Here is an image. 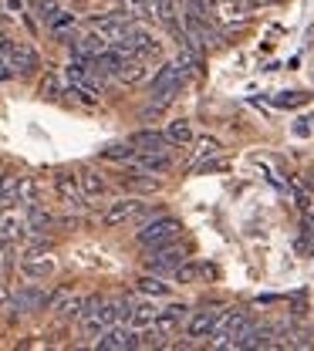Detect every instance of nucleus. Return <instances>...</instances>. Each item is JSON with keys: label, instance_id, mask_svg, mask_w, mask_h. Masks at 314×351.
I'll return each mask as SVG.
<instances>
[{"label": "nucleus", "instance_id": "obj_1", "mask_svg": "<svg viewBox=\"0 0 314 351\" xmlns=\"http://www.w3.org/2000/svg\"><path fill=\"white\" fill-rule=\"evenodd\" d=\"M182 85H186V71L180 64H162L152 78V108H166L180 95Z\"/></svg>", "mask_w": 314, "mask_h": 351}, {"label": "nucleus", "instance_id": "obj_2", "mask_svg": "<svg viewBox=\"0 0 314 351\" xmlns=\"http://www.w3.org/2000/svg\"><path fill=\"white\" fill-rule=\"evenodd\" d=\"M182 230L180 219L173 217H159V219H149V223H142V230L135 233V243L138 247H162V243H169V240H176Z\"/></svg>", "mask_w": 314, "mask_h": 351}, {"label": "nucleus", "instance_id": "obj_3", "mask_svg": "<svg viewBox=\"0 0 314 351\" xmlns=\"http://www.w3.org/2000/svg\"><path fill=\"white\" fill-rule=\"evenodd\" d=\"M182 261H186V250H182L176 240H169V243H162V247H149L145 267H149L152 274H166V270H176Z\"/></svg>", "mask_w": 314, "mask_h": 351}, {"label": "nucleus", "instance_id": "obj_4", "mask_svg": "<svg viewBox=\"0 0 314 351\" xmlns=\"http://www.w3.org/2000/svg\"><path fill=\"white\" fill-rule=\"evenodd\" d=\"M95 348L98 351H132V348H138V335H135V328H125L119 321V324H112V328H105L98 335Z\"/></svg>", "mask_w": 314, "mask_h": 351}, {"label": "nucleus", "instance_id": "obj_5", "mask_svg": "<svg viewBox=\"0 0 314 351\" xmlns=\"http://www.w3.org/2000/svg\"><path fill=\"white\" fill-rule=\"evenodd\" d=\"M54 189H58V196L68 210H85V196H82V186H78L75 173H68V169L54 173Z\"/></svg>", "mask_w": 314, "mask_h": 351}, {"label": "nucleus", "instance_id": "obj_6", "mask_svg": "<svg viewBox=\"0 0 314 351\" xmlns=\"http://www.w3.org/2000/svg\"><path fill=\"white\" fill-rule=\"evenodd\" d=\"M122 41L129 44V47H132V54L135 58H142V61H145V58H162V44L156 41L149 31L135 27V24H129V31H125V38H122Z\"/></svg>", "mask_w": 314, "mask_h": 351}, {"label": "nucleus", "instance_id": "obj_7", "mask_svg": "<svg viewBox=\"0 0 314 351\" xmlns=\"http://www.w3.org/2000/svg\"><path fill=\"white\" fill-rule=\"evenodd\" d=\"M91 31H95V34H101L108 44H115V41H122V38H125V31H129V17H122L119 10L101 14V17H95V21H91Z\"/></svg>", "mask_w": 314, "mask_h": 351}, {"label": "nucleus", "instance_id": "obj_8", "mask_svg": "<svg viewBox=\"0 0 314 351\" xmlns=\"http://www.w3.org/2000/svg\"><path fill=\"white\" fill-rule=\"evenodd\" d=\"M217 317H220V311H213V307L193 311V314L186 317V335H189V338H210L213 328H217Z\"/></svg>", "mask_w": 314, "mask_h": 351}, {"label": "nucleus", "instance_id": "obj_9", "mask_svg": "<svg viewBox=\"0 0 314 351\" xmlns=\"http://www.w3.org/2000/svg\"><path fill=\"white\" fill-rule=\"evenodd\" d=\"M145 203L142 199H119V203H112L105 213H101V226H122V223H129V219H135V213L142 210Z\"/></svg>", "mask_w": 314, "mask_h": 351}, {"label": "nucleus", "instance_id": "obj_10", "mask_svg": "<svg viewBox=\"0 0 314 351\" xmlns=\"http://www.w3.org/2000/svg\"><path fill=\"white\" fill-rule=\"evenodd\" d=\"M186 317H189V307L186 304H169V307H162V311H156L152 328H156L159 335H173L176 328L186 324Z\"/></svg>", "mask_w": 314, "mask_h": 351}, {"label": "nucleus", "instance_id": "obj_11", "mask_svg": "<svg viewBox=\"0 0 314 351\" xmlns=\"http://www.w3.org/2000/svg\"><path fill=\"white\" fill-rule=\"evenodd\" d=\"M10 301H14V307H17L21 314H31V311H45L47 294L38 284H27V287H21L17 294H10Z\"/></svg>", "mask_w": 314, "mask_h": 351}, {"label": "nucleus", "instance_id": "obj_12", "mask_svg": "<svg viewBox=\"0 0 314 351\" xmlns=\"http://www.w3.org/2000/svg\"><path fill=\"white\" fill-rule=\"evenodd\" d=\"M132 162L145 176H162V173H169V169H173V159H169L166 152H135Z\"/></svg>", "mask_w": 314, "mask_h": 351}, {"label": "nucleus", "instance_id": "obj_13", "mask_svg": "<svg viewBox=\"0 0 314 351\" xmlns=\"http://www.w3.org/2000/svg\"><path fill=\"white\" fill-rule=\"evenodd\" d=\"M108 47V41L101 38V34H95V31H88V34H82L78 41L71 44V58H78V61H91L95 54H101Z\"/></svg>", "mask_w": 314, "mask_h": 351}, {"label": "nucleus", "instance_id": "obj_14", "mask_svg": "<svg viewBox=\"0 0 314 351\" xmlns=\"http://www.w3.org/2000/svg\"><path fill=\"white\" fill-rule=\"evenodd\" d=\"M129 142H132L135 149H142V152H166V149L173 145V142L166 138V132H149V129H145V132H135Z\"/></svg>", "mask_w": 314, "mask_h": 351}, {"label": "nucleus", "instance_id": "obj_15", "mask_svg": "<svg viewBox=\"0 0 314 351\" xmlns=\"http://www.w3.org/2000/svg\"><path fill=\"white\" fill-rule=\"evenodd\" d=\"M78 186H82V196H85V199H98V196L108 193V182L101 179V173H95V169H82V173H78Z\"/></svg>", "mask_w": 314, "mask_h": 351}, {"label": "nucleus", "instance_id": "obj_16", "mask_svg": "<svg viewBox=\"0 0 314 351\" xmlns=\"http://www.w3.org/2000/svg\"><path fill=\"white\" fill-rule=\"evenodd\" d=\"M210 7L217 10V17H220L224 24H243V21H247V10H243L240 0H213Z\"/></svg>", "mask_w": 314, "mask_h": 351}, {"label": "nucleus", "instance_id": "obj_17", "mask_svg": "<svg viewBox=\"0 0 314 351\" xmlns=\"http://www.w3.org/2000/svg\"><path fill=\"white\" fill-rule=\"evenodd\" d=\"M119 82H125V85H142L145 78H149V68H145V61L142 58H125V64L119 68V75H115Z\"/></svg>", "mask_w": 314, "mask_h": 351}, {"label": "nucleus", "instance_id": "obj_18", "mask_svg": "<svg viewBox=\"0 0 314 351\" xmlns=\"http://www.w3.org/2000/svg\"><path fill=\"white\" fill-rule=\"evenodd\" d=\"M82 307H85V298H82V294H71V291H68V294H64V298H61L58 304L51 307V311H54V314H58L61 321H75V317H82Z\"/></svg>", "mask_w": 314, "mask_h": 351}, {"label": "nucleus", "instance_id": "obj_19", "mask_svg": "<svg viewBox=\"0 0 314 351\" xmlns=\"http://www.w3.org/2000/svg\"><path fill=\"white\" fill-rule=\"evenodd\" d=\"M21 270H24V277H31V280H45V277L54 274V261H47V257H41V254H34V257H24Z\"/></svg>", "mask_w": 314, "mask_h": 351}, {"label": "nucleus", "instance_id": "obj_20", "mask_svg": "<svg viewBox=\"0 0 314 351\" xmlns=\"http://www.w3.org/2000/svg\"><path fill=\"white\" fill-rule=\"evenodd\" d=\"M156 311H159V307L152 304V301H142V304H129V317H125V321L132 324L135 331H138V328H152V321H156Z\"/></svg>", "mask_w": 314, "mask_h": 351}, {"label": "nucleus", "instance_id": "obj_21", "mask_svg": "<svg viewBox=\"0 0 314 351\" xmlns=\"http://www.w3.org/2000/svg\"><path fill=\"white\" fill-rule=\"evenodd\" d=\"M17 237H24V219L10 213V217L0 219V243H14Z\"/></svg>", "mask_w": 314, "mask_h": 351}, {"label": "nucleus", "instance_id": "obj_22", "mask_svg": "<svg viewBox=\"0 0 314 351\" xmlns=\"http://www.w3.org/2000/svg\"><path fill=\"white\" fill-rule=\"evenodd\" d=\"M119 14L129 21H142V17H152V7L149 0H119Z\"/></svg>", "mask_w": 314, "mask_h": 351}, {"label": "nucleus", "instance_id": "obj_23", "mask_svg": "<svg viewBox=\"0 0 314 351\" xmlns=\"http://www.w3.org/2000/svg\"><path fill=\"white\" fill-rule=\"evenodd\" d=\"M166 138H169L173 145H189V142H193V125H189L186 119H176V122H169Z\"/></svg>", "mask_w": 314, "mask_h": 351}, {"label": "nucleus", "instance_id": "obj_24", "mask_svg": "<svg viewBox=\"0 0 314 351\" xmlns=\"http://www.w3.org/2000/svg\"><path fill=\"white\" fill-rule=\"evenodd\" d=\"M51 223H54L51 213H45L41 206H34V203H31V213H27V219H24V230H31V233H45Z\"/></svg>", "mask_w": 314, "mask_h": 351}, {"label": "nucleus", "instance_id": "obj_25", "mask_svg": "<svg viewBox=\"0 0 314 351\" xmlns=\"http://www.w3.org/2000/svg\"><path fill=\"white\" fill-rule=\"evenodd\" d=\"M17 203V176H0V210H10Z\"/></svg>", "mask_w": 314, "mask_h": 351}, {"label": "nucleus", "instance_id": "obj_26", "mask_svg": "<svg viewBox=\"0 0 314 351\" xmlns=\"http://www.w3.org/2000/svg\"><path fill=\"white\" fill-rule=\"evenodd\" d=\"M135 149L132 142L129 145H108V149H101V159H108V162H132L135 159Z\"/></svg>", "mask_w": 314, "mask_h": 351}, {"label": "nucleus", "instance_id": "obj_27", "mask_svg": "<svg viewBox=\"0 0 314 351\" xmlns=\"http://www.w3.org/2000/svg\"><path fill=\"white\" fill-rule=\"evenodd\" d=\"M145 298H166L169 294V284H162L159 277H138V284H135Z\"/></svg>", "mask_w": 314, "mask_h": 351}, {"label": "nucleus", "instance_id": "obj_28", "mask_svg": "<svg viewBox=\"0 0 314 351\" xmlns=\"http://www.w3.org/2000/svg\"><path fill=\"white\" fill-rule=\"evenodd\" d=\"M203 274V267L200 263H189V261H182L176 270H173V277H176V284H193L196 277Z\"/></svg>", "mask_w": 314, "mask_h": 351}, {"label": "nucleus", "instance_id": "obj_29", "mask_svg": "<svg viewBox=\"0 0 314 351\" xmlns=\"http://www.w3.org/2000/svg\"><path fill=\"white\" fill-rule=\"evenodd\" d=\"M17 203H38V182L34 179H17Z\"/></svg>", "mask_w": 314, "mask_h": 351}, {"label": "nucleus", "instance_id": "obj_30", "mask_svg": "<svg viewBox=\"0 0 314 351\" xmlns=\"http://www.w3.org/2000/svg\"><path fill=\"white\" fill-rule=\"evenodd\" d=\"M47 27L54 31V34H61V31H68V27H75V14H68V10H58L51 21H47Z\"/></svg>", "mask_w": 314, "mask_h": 351}, {"label": "nucleus", "instance_id": "obj_31", "mask_svg": "<svg viewBox=\"0 0 314 351\" xmlns=\"http://www.w3.org/2000/svg\"><path fill=\"white\" fill-rule=\"evenodd\" d=\"M58 10H61V7H58V0H34V14H38L45 24L58 14Z\"/></svg>", "mask_w": 314, "mask_h": 351}, {"label": "nucleus", "instance_id": "obj_32", "mask_svg": "<svg viewBox=\"0 0 314 351\" xmlns=\"http://www.w3.org/2000/svg\"><path fill=\"white\" fill-rule=\"evenodd\" d=\"M220 149H224V145H220L217 138H210V135H203V138H196V152H200V156H217Z\"/></svg>", "mask_w": 314, "mask_h": 351}, {"label": "nucleus", "instance_id": "obj_33", "mask_svg": "<svg viewBox=\"0 0 314 351\" xmlns=\"http://www.w3.org/2000/svg\"><path fill=\"white\" fill-rule=\"evenodd\" d=\"M122 182H125V186H132V189H145V193L159 189V182H156V179H138V176H122Z\"/></svg>", "mask_w": 314, "mask_h": 351}, {"label": "nucleus", "instance_id": "obj_34", "mask_svg": "<svg viewBox=\"0 0 314 351\" xmlns=\"http://www.w3.org/2000/svg\"><path fill=\"white\" fill-rule=\"evenodd\" d=\"M41 95H45V98H54V95H58V78H54V75H47L45 82H41Z\"/></svg>", "mask_w": 314, "mask_h": 351}, {"label": "nucleus", "instance_id": "obj_35", "mask_svg": "<svg viewBox=\"0 0 314 351\" xmlns=\"http://www.w3.org/2000/svg\"><path fill=\"white\" fill-rule=\"evenodd\" d=\"M301 101H304V95H294V91L287 98H277V105H301Z\"/></svg>", "mask_w": 314, "mask_h": 351}, {"label": "nucleus", "instance_id": "obj_36", "mask_svg": "<svg viewBox=\"0 0 314 351\" xmlns=\"http://www.w3.org/2000/svg\"><path fill=\"white\" fill-rule=\"evenodd\" d=\"M10 78H14V68H10V64L0 58V82H10Z\"/></svg>", "mask_w": 314, "mask_h": 351}, {"label": "nucleus", "instance_id": "obj_37", "mask_svg": "<svg viewBox=\"0 0 314 351\" xmlns=\"http://www.w3.org/2000/svg\"><path fill=\"white\" fill-rule=\"evenodd\" d=\"M10 304V287H7V280H0V307Z\"/></svg>", "mask_w": 314, "mask_h": 351}, {"label": "nucleus", "instance_id": "obj_38", "mask_svg": "<svg viewBox=\"0 0 314 351\" xmlns=\"http://www.w3.org/2000/svg\"><path fill=\"white\" fill-rule=\"evenodd\" d=\"M3 3H7L10 14H21V7H24V0H3Z\"/></svg>", "mask_w": 314, "mask_h": 351}, {"label": "nucleus", "instance_id": "obj_39", "mask_svg": "<svg viewBox=\"0 0 314 351\" xmlns=\"http://www.w3.org/2000/svg\"><path fill=\"white\" fill-rule=\"evenodd\" d=\"M250 7H270V3H280V0H247Z\"/></svg>", "mask_w": 314, "mask_h": 351}]
</instances>
